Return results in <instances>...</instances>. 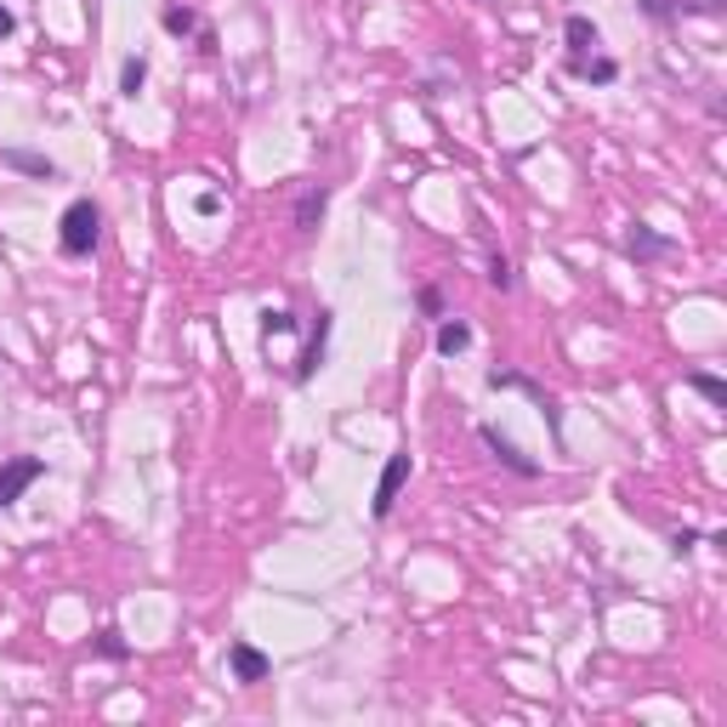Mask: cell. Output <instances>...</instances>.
I'll list each match as a JSON object with an SVG mask.
<instances>
[{"label":"cell","instance_id":"cell-11","mask_svg":"<svg viewBox=\"0 0 727 727\" xmlns=\"http://www.w3.org/2000/svg\"><path fill=\"white\" fill-rule=\"evenodd\" d=\"M0 165L7 171H23V177H35V183H58L63 171H58V160H46V154H35V148H0Z\"/></svg>","mask_w":727,"mask_h":727},{"label":"cell","instance_id":"cell-5","mask_svg":"<svg viewBox=\"0 0 727 727\" xmlns=\"http://www.w3.org/2000/svg\"><path fill=\"white\" fill-rule=\"evenodd\" d=\"M478 438H484V449H489V455H494L500 466L512 472V478H540V472H546V466H540L535 455H523V449H517V443H512L506 433H500L494 421H484V426H478Z\"/></svg>","mask_w":727,"mask_h":727},{"label":"cell","instance_id":"cell-16","mask_svg":"<svg viewBox=\"0 0 727 727\" xmlns=\"http://www.w3.org/2000/svg\"><path fill=\"white\" fill-rule=\"evenodd\" d=\"M489 285H494L500 296H512V290H517V267H512L506 250H489Z\"/></svg>","mask_w":727,"mask_h":727},{"label":"cell","instance_id":"cell-7","mask_svg":"<svg viewBox=\"0 0 727 727\" xmlns=\"http://www.w3.org/2000/svg\"><path fill=\"white\" fill-rule=\"evenodd\" d=\"M267 670H273V660L262 654L256 642H245V637H234L228 642V676L239 688H256V682H267Z\"/></svg>","mask_w":727,"mask_h":727},{"label":"cell","instance_id":"cell-12","mask_svg":"<svg viewBox=\"0 0 727 727\" xmlns=\"http://www.w3.org/2000/svg\"><path fill=\"white\" fill-rule=\"evenodd\" d=\"M324 211H330V183H313L302 199H296V234L313 239L318 222H324Z\"/></svg>","mask_w":727,"mask_h":727},{"label":"cell","instance_id":"cell-14","mask_svg":"<svg viewBox=\"0 0 727 727\" xmlns=\"http://www.w3.org/2000/svg\"><path fill=\"white\" fill-rule=\"evenodd\" d=\"M682 381H688L699 398H705L711 410H727V381H722V375H711V369H688Z\"/></svg>","mask_w":727,"mask_h":727},{"label":"cell","instance_id":"cell-24","mask_svg":"<svg viewBox=\"0 0 727 727\" xmlns=\"http://www.w3.org/2000/svg\"><path fill=\"white\" fill-rule=\"evenodd\" d=\"M12 29H17V17H12V7H0V40H7Z\"/></svg>","mask_w":727,"mask_h":727},{"label":"cell","instance_id":"cell-9","mask_svg":"<svg viewBox=\"0 0 727 727\" xmlns=\"http://www.w3.org/2000/svg\"><path fill=\"white\" fill-rule=\"evenodd\" d=\"M160 23H165V35H177V40H199V52H216V35H211V23L199 17L193 7H177V0H171V7L160 12Z\"/></svg>","mask_w":727,"mask_h":727},{"label":"cell","instance_id":"cell-13","mask_svg":"<svg viewBox=\"0 0 727 727\" xmlns=\"http://www.w3.org/2000/svg\"><path fill=\"white\" fill-rule=\"evenodd\" d=\"M433 347H438V359H461L466 347H472V324L466 318H438V336H433Z\"/></svg>","mask_w":727,"mask_h":727},{"label":"cell","instance_id":"cell-23","mask_svg":"<svg viewBox=\"0 0 727 727\" xmlns=\"http://www.w3.org/2000/svg\"><path fill=\"white\" fill-rule=\"evenodd\" d=\"M222 211V193H199V216H216Z\"/></svg>","mask_w":727,"mask_h":727},{"label":"cell","instance_id":"cell-8","mask_svg":"<svg viewBox=\"0 0 727 727\" xmlns=\"http://www.w3.org/2000/svg\"><path fill=\"white\" fill-rule=\"evenodd\" d=\"M670 250H676V239H670V234H660V228H648V222H631V228H625V256H631L637 267L665 262Z\"/></svg>","mask_w":727,"mask_h":727},{"label":"cell","instance_id":"cell-20","mask_svg":"<svg viewBox=\"0 0 727 727\" xmlns=\"http://www.w3.org/2000/svg\"><path fill=\"white\" fill-rule=\"evenodd\" d=\"M296 330V313H285V308H262V341L273 347L279 336H290Z\"/></svg>","mask_w":727,"mask_h":727},{"label":"cell","instance_id":"cell-18","mask_svg":"<svg viewBox=\"0 0 727 727\" xmlns=\"http://www.w3.org/2000/svg\"><path fill=\"white\" fill-rule=\"evenodd\" d=\"M148 86V58H125L120 63V97H137Z\"/></svg>","mask_w":727,"mask_h":727},{"label":"cell","instance_id":"cell-10","mask_svg":"<svg viewBox=\"0 0 727 727\" xmlns=\"http://www.w3.org/2000/svg\"><path fill=\"white\" fill-rule=\"evenodd\" d=\"M563 40H568V68H574L580 58H597V46H603V29H597V23H591L586 12H568Z\"/></svg>","mask_w":727,"mask_h":727},{"label":"cell","instance_id":"cell-15","mask_svg":"<svg viewBox=\"0 0 727 727\" xmlns=\"http://www.w3.org/2000/svg\"><path fill=\"white\" fill-rule=\"evenodd\" d=\"M568 74H580V80H591V86H614L619 80V63L614 58H580Z\"/></svg>","mask_w":727,"mask_h":727},{"label":"cell","instance_id":"cell-1","mask_svg":"<svg viewBox=\"0 0 727 727\" xmlns=\"http://www.w3.org/2000/svg\"><path fill=\"white\" fill-rule=\"evenodd\" d=\"M103 245V205H97V199H68V211L58 216V250L68 262H86L91 250Z\"/></svg>","mask_w":727,"mask_h":727},{"label":"cell","instance_id":"cell-21","mask_svg":"<svg viewBox=\"0 0 727 727\" xmlns=\"http://www.w3.org/2000/svg\"><path fill=\"white\" fill-rule=\"evenodd\" d=\"M642 7V17H654V23H676L688 12V0H637Z\"/></svg>","mask_w":727,"mask_h":727},{"label":"cell","instance_id":"cell-2","mask_svg":"<svg viewBox=\"0 0 727 727\" xmlns=\"http://www.w3.org/2000/svg\"><path fill=\"white\" fill-rule=\"evenodd\" d=\"M484 381H489L494 392H523V398H529V404L546 415V426H551V443H557V449L568 443V438H563V404H557V398H551V392L535 381V375H523V369H506V364H494V369L484 375Z\"/></svg>","mask_w":727,"mask_h":727},{"label":"cell","instance_id":"cell-17","mask_svg":"<svg viewBox=\"0 0 727 727\" xmlns=\"http://www.w3.org/2000/svg\"><path fill=\"white\" fill-rule=\"evenodd\" d=\"M97 654H103V660H114V665H125V660H131V642H125L120 631H114V625H103V631H97Z\"/></svg>","mask_w":727,"mask_h":727},{"label":"cell","instance_id":"cell-3","mask_svg":"<svg viewBox=\"0 0 727 727\" xmlns=\"http://www.w3.org/2000/svg\"><path fill=\"white\" fill-rule=\"evenodd\" d=\"M330 336H336V313H330V308H318V313H313V330H308V347H302V359L290 364V381H296V387H308L313 375L324 369V359H330Z\"/></svg>","mask_w":727,"mask_h":727},{"label":"cell","instance_id":"cell-6","mask_svg":"<svg viewBox=\"0 0 727 727\" xmlns=\"http://www.w3.org/2000/svg\"><path fill=\"white\" fill-rule=\"evenodd\" d=\"M40 478H46V461L40 455H12L7 466H0V512L17 506V494L29 489V484H40Z\"/></svg>","mask_w":727,"mask_h":727},{"label":"cell","instance_id":"cell-4","mask_svg":"<svg viewBox=\"0 0 727 727\" xmlns=\"http://www.w3.org/2000/svg\"><path fill=\"white\" fill-rule=\"evenodd\" d=\"M410 449H392L387 455V466H381V478H375V500H369V517L375 523H387L392 512H398V494H404V484H410Z\"/></svg>","mask_w":727,"mask_h":727},{"label":"cell","instance_id":"cell-22","mask_svg":"<svg viewBox=\"0 0 727 727\" xmlns=\"http://www.w3.org/2000/svg\"><path fill=\"white\" fill-rule=\"evenodd\" d=\"M693 546H699V529H676V535H670V551H676V557H688Z\"/></svg>","mask_w":727,"mask_h":727},{"label":"cell","instance_id":"cell-19","mask_svg":"<svg viewBox=\"0 0 727 727\" xmlns=\"http://www.w3.org/2000/svg\"><path fill=\"white\" fill-rule=\"evenodd\" d=\"M415 313H421L426 324H438V318L449 313V308H443V285H421V290H415Z\"/></svg>","mask_w":727,"mask_h":727}]
</instances>
